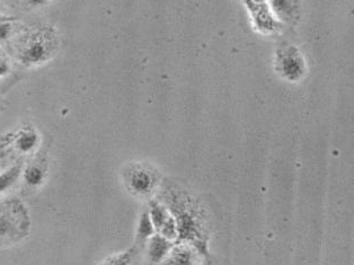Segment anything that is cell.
Returning <instances> with one entry per match:
<instances>
[{"label": "cell", "instance_id": "cell-8", "mask_svg": "<svg viewBox=\"0 0 354 265\" xmlns=\"http://www.w3.org/2000/svg\"><path fill=\"white\" fill-rule=\"evenodd\" d=\"M268 5L282 24H297L301 16V0H268Z\"/></svg>", "mask_w": 354, "mask_h": 265}, {"label": "cell", "instance_id": "cell-18", "mask_svg": "<svg viewBox=\"0 0 354 265\" xmlns=\"http://www.w3.org/2000/svg\"><path fill=\"white\" fill-rule=\"evenodd\" d=\"M24 1L30 6H41V5L48 3L49 0H24Z\"/></svg>", "mask_w": 354, "mask_h": 265}, {"label": "cell", "instance_id": "cell-5", "mask_svg": "<svg viewBox=\"0 0 354 265\" xmlns=\"http://www.w3.org/2000/svg\"><path fill=\"white\" fill-rule=\"evenodd\" d=\"M123 182L129 192L136 197H147L158 184L156 172L142 163H132L123 172Z\"/></svg>", "mask_w": 354, "mask_h": 265}, {"label": "cell", "instance_id": "cell-1", "mask_svg": "<svg viewBox=\"0 0 354 265\" xmlns=\"http://www.w3.org/2000/svg\"><path fill=\"white\" fill-rule=\"evenodd\" d=\"M165 205L176 221L177 241L192 245L202 255H208V223L198 204L185 193L171 190Z\"/></svg>", "mask_w": 354, "mask_h": 265}, {"label": "cell", "instance_id": "cell-19", "mask_svg": "<svg viewBox=\"0 0 354 265\" xmlns=\"http://www.w3.org/2000/svg\"><path fill=\"white\" fill-rule=\"evenodd\" d=\"M202 265H211L210 261H209V259H207V261H205V262L203 263V264Z\"/></svg>", "mask_w": 354, "mask_h": 265}, {"label": "cell", "instance_id": "cell-14", "mask_svg": "<svg viewBox=\"0 0 354 265\" xmlns=\"http://www.w3.org/2000/svg\"><path fill=\"white\" fill-rule=\"evenodd\" d=\"M21 166L14 165L6 172L0 174V194L10 189V186L16 183V181L19 180V175H21Z\"/></svg>", "mask_w": 354, "mask_h": 265}, {"label": "cell", "instance_id": "cell-15", "mask_svg": "<svg viewBox=\"0 0 354 265\" xmlns=\"http://www.w3.org/2000/svg\"><path fill=\"white\" fill-rule=\"evenodd\" d=\"M137 247H131L122 253H116L105 259L100 265H132Z\"/></svg>", "mask_w": 354, "mask_h": 265}, {"label": "cell", "instance_id": "cell-16", "mask_svg": "<svg viewBox=\"0 0 354 265\" xmlns=\"http://www.w3.org/2000/svg\"><path fill=\"white\" fill-rule=\"evenodd\" d=\"M12 32V19L0 17V41H5L10 37Z\"/></svg>", "mask_w": 354, "mask_h": 265}, {"label": "cell", "instance_id": "cell-10", "mask_svg": "<svg viewBox=\"0 0 354 265\" xmlns=\"http://www.w3.org/2000/svg\"><path fill=\"white\" fill-rule=\"evenodd\" d=\"M148 246V259L153 264H160L165 259L171 247L174 246V243L168 241L162 235L153 234L147 241Z\"/></svg>", "mask_w": 354, "mask_h": 265}, {"label": "cell", "instance_id": "cell-3", "mask_svg": "<svg viewBox=\"0 0 354 265\" xmlns=\"http://www.w3.org/2000/svg\"><path fill=\"white\" fill-rule=\"evenodd\" d=\"M30 228L28 211L21 202L0 204V241H19Z\"/></svg>", "mask_w": 354, "mask_h": 265}, {"label": "cell", "instance_id": "cell-6", "mask_svg": "<svg viewBox=\"0 0 354 265\" xmlns=\"http://www.w3.org/2000/svg\"><path fill=\"white\" fill-rule=\"evenodd\" d=\"M243 3L250 14L254 31L262 35H273L281 31L283 24L275 17L266 1L257 3L253 0H243Z\"/></svg>", "mask_w": 354, "mask_h": 265}, {"label": "cell", "instance_id": "cell-9", "mask_svg": "<svg viewBox=\"0 0 354 265\" xmlns=\"http://www.w3.org/2000/svg\"><path fill=\"white\" fill-rule=\"evenodd\" d=\"M202 254L196 247L187 243L177 241V245L171 247L169 253L162 261V265H198Z\"/></svg>", "mask_w": 354, "mask_h": 265}, {"label": "cell", "instance_id": "cell-4", "mask_svg": "<svg viewBox=\"0 0 354 265\" xmlns=\"http://www.w3.org/2000/svg\"><path fill=\"white\" fill-rule=\"evenodd\" d=\"M273 68L286 82H299L307 75L305 57L296 46L289 43H284L275 50Z\"/></svg>", "mask_w": 354, "mask_h": 265}, {"label": "cell", "instance_id": "cell-12", "mask_svg": "<svg viewBox=\"0 0 354 265\" xmlns=\"http://www.w3.org/2000/svg\"><path fill=\"white\" fill-rule=\"evenodd\" d=\"M153 234H155V228H153V223L150 220L149 214H148V211H145L144 214H141L140 218H139V223H138L137 232H136L137 241L136 243L139 244V246L146 244L147 241Z\"/></svg>", "mask_w": 354, "mask_h": 265}, {"label": "cell", "instance_id": "cell-2", "mask_svg": "<svg viewBox=\"0 0 354 265\" xmlns=\"http://www.w3.org/2000/svg\"><path fill=\"white\" fill-rule=\"evenodd\" d=\"M58 34L53 26H46L28 33L21 41L19 59L26 67H35L49 62L58 51Z\"/></svg>", "mask_w": 354, "mask_h": 265}, {"label": "cell", "instance_id": "cell-7", "mask_svg": "<svg viewBox=\"0 0 354 265\" xmlns=\"http://www.w3.org/2000/svg\"><path fill=\"white\" fill-rule=\"evenodd\" d=\"M148 214L157 234L162 235L168 241H177L176 221L165 204L157 200H151Z\"/></svg>", "mask_w": 354, "mask_h": 265}, {"label": "cell", "instance_id": "cell-11", "mask_svg": "<svg viewBox=\"0 0 354 265\" xmlns=\"http://www.w3.org/2000/svg\"><path fill=\"white\" fill-rule=\"evenodd\" d=\"M40 137L33 129H24L21 130L14 141L15 149L19 150V153L28 154L33 152L39 145Z\"/></svg>", "mask_w": 354, "mask_h": 265}, {"label": "cell", "instance_id": "cell-17", "mask_svg": "<svg viewBox=\"0 0 354 265\" xmlns=\"http://www.w3.org/2000/svg\"><path fill=\"white\" fill-rule=\"evenodd\" d=\"M10 71V62H7L6 59L3 58V57H0V78L6 76Z\"/></svg>", "mask_w": 354, "mask_h": 265}, {"label": "cell", "instance_id": "cell-13", "mask_svg": "<svg viewBox=\"0 0 354 265\" xmlns=\"http://www.w3.org/2000/svg\"><path fill=\"white\" fill-rule=\"evenodd\" d=\"M23 177H24L25 183L28 184L30 188H37L42 184L46 174L39 165H28L23 172Z\"/></svg>", "mask_w": 354, "mask_h": 265}, {"label": "cell", "instance_id": "cell-20", "mask_svg": "<svg viewBox=\"0 0 354 265\" xmlns=\"http://www.w3.org/2000/svg\"><path fill=\"white\" fill-rule=\"evenodd\" d=\"M253 1H257V3H263V1H266V0H253Z\"/></svg>", "mask_w": 354, "mask_h": 265}]
</instances>
